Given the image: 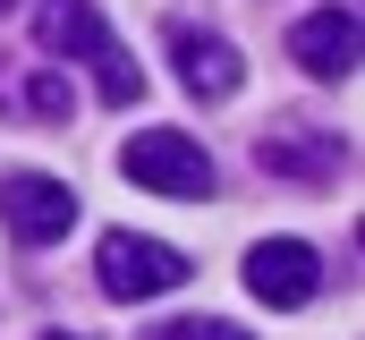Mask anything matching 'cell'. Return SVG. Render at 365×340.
Instances as JSON below:
<instances>
[{
  "mask_svg": "<svg viewBox=\"0 0 365 340\" xmlns=\"http://www.w3.org/2000/svg\"><path fill=\"white\" fill-rule=\"evenodd\" d=\"M153 340H255V332H238L230 315H179V324H162Z\"/></svg>",
  "mask_w": 365,
  "mask_h": 340,
  "instance_id": "9c48e42d",
  "label": "cell"
},
{
  "mask_svg": "<svg viewBox=\"0 0 365 340\" xmlns=\"http://www.w3.org/2000/svg\"><path fill=\"white\" fill-rule=\"evenodd\" d=\"M247 289L264 306H306L323 289V255L306 247V239H255L247 247Z\"/></svg>",
  "mask_w": 365,
  "mask_h": 340,
  "instance_id": "52a82bcc",
  "label": "cell"
},
{
  "mask_svg": "<svg viewBox=\"0 0 365 340\" xmlns=\"http://www.w3.org/2000/svg\"><path fill=\"white\" fill-rule=\"evenodd\" d=\"M0 221H9L17 247H51V239L77 230V196H68L51 170H9V187H0Z\"/></svg>",
  "mask_w": 365,
  "mask_h": 340,
  "instance_id": "277c9868",
  "label": "cell"
},
{
  "mask_svg": "<svg viewBox=\"0 0 365 340\" xmlns=\"http://www.w3.org/2000/svg\"><path fill=\"white\" fill-rule=\"evenodd\" d=\"M289 60L306 69V77H349L357 69V0H323V9H306L297 26H289Z\"/></svg>",
  "mask_w": 365,
  "mask_h": 340,
  "instance_id": "5b68a950",
  "label": "cell"
},
{
  "mask_svg": "<svg viewBox=\"0 0 365 340\" xmlns=\"http://www.w3.org/2000/svg\"><path fill=\"white\" fill-rule=\"evenodd\" d=\"M34 34H43V51L86 60L93 85H102V102H136V94H145V69L119 51V34L102 26L93 0H43V9H34Z\"/></svg>",
  "mask_w": 365,
  "mask_h": 340,
  "instance_id": "6da1fadb",
  "label": "cell"
},
{
  "mask_svg": "<svg viewBox=\"0 0 365 340\" xmlns=\"http://www.w3.org/2000/svg\"><path fill=\"white\" fill-rule=\"evenodd\" d=\"M0 9H9V0H0Z\"/></svg>",
  "mask_w": 365,
  "mask_h": 340,
  "instance_id": "7c38bea8",
  "label": "cell"
},
{
  "mask_svg": "<svg viewBox=\"0 0 365 340\" xmlns=\"http://www.w3.org/2000/svg\"><path fill=\"white\" fill-rule=\"evenodd\" d=\"M187 272H195V264H187L179 247L136 239V230H110V239L93 247V281H102V298H119V306H136V298H170Z\"/></svg>",
  "mask_w": 365,
  "mask_h": 340,
  "instance_id": "3957f363",
  "label": "cell"
},
{
  "mask_svg": "<svg viewBox=\"0 0 365 340\" xmlns=\"http://www.w3.org/2000/svg\"><path fill=\"white\" fill-rule=\"evenodd\" d=\"M170 60H179V85L195 94V102H230L238 94V51L221 43V34H204V26H170Z\"/></svg>",
  "mask_w": 365,
  "mask_h": 340,
  "instance_id": "ba28073f",
  "label": "cell"
},
{
  "mask_svg": "<svg viewBox=\"0 0 365 340\" xmlns=\"http://www.w3.org/2000/svg\"><path fill=\"white\" fill-rule=\"evenodd\" d=\"M119 170L145 187V196H179V204H204L221 179H212V154L187 136V128H136L128 136V154H119Z\"/></svg>",
  "mask_w": 365,
  "mask_h": 340,
  "instance_id": "7a4b0ae2",
  "label": "cell"
},
{
  "mask_svg": "<svg viewBox=\"0 0 365 340\" xmlns=\"http://www.w3.org/2000/svg\"><path fill=\"white\" fill-rule=\"evenodd\" d=\"M43 340H77V332H43Z\"/></svg>",
  "mask_w": 365,
  "mask_h": 340,
  "instance_id": "8fae6325",
  "label": "cell"
},
{
  "mask_svg": "<svg viewBox=\"0 0 365 340\" xmlns=\"http://www.w3.org/2000/svg\"><path fill=\"white\" fill-rule=\"evenodd\" d=\"M26 102H34V111H43V119H68V85L51 77V69H43V77L26 85Z\"/></svg>",
  "mask_w": 365,
  "mask_h": 340,
  "instance_id": "30bf717a",
  "label": "cell"
},
{
  "mask_svg": "<svg viewBox=\"0 0 365 340\" xmlns=\"http://www.w3.org/2000/svg\"><path fill=\"white\" fill-rule=\"evenodd\" d=\"M255 162L272 170V179H297V187H331L340 162H349V145H340L331 128H314V119H289V128H272V136L255 145Z\"/></svg>",
  "mask_w": 365,
  "mask_h": 340,
  "instance_id": "8992f818",
  "label": "cell"
}]
</instances>
